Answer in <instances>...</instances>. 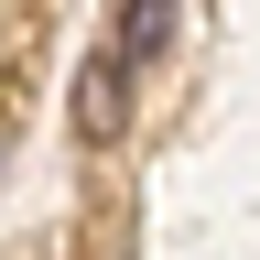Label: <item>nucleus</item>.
Listing matches in <instances>:
<instances>
[{
	"label": "nucleus",
	"instance_id": "1",
	"mask_svg": "<svg viewBox=\"0 0 260 260\" xmlns=\"http://www.w3.org/2000/svg\"><path fill=\"white\" fill-rule=\"evenodd\" d=\"M130 76H141L130 54H87V76H76V141L87 152H109L130 130Z\"/></svg>",
	"mask_w": 260,
	"mask_h": 260
},
{
	"label": "nucleus",
	"instance_id": "2",
	"mask_svg": "<svg viewBox=\"0 0 260 260\" xmlns=\"http://www.w3.org/2000/svg\"><path fill=\"white\" fill-rule=\"evenodd\" d=\"M162 44H174V0H119V44H109V54H130V65H152Z\"/></svg>",
	"mask_w": 260,
	"mask_h": 260
}]
</instances>
